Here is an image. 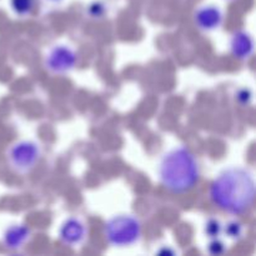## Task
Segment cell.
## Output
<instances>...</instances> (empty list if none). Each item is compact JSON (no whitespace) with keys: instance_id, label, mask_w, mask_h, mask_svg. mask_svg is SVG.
Segmentation results:
<instances>
[{"instance_id":"1","label":"cell","mask_w":256,"mask_h":256,"mask_svg":"<svg viewBox=\"0 0 256 256\" xmlns=\"http://www.w3.org/2000/svg\"><path fill=\"white\" fill-rule=\"evenodd\" d=\"M210 196L219 209L232 215L244 214L254 204V176L244 168H229L214 180Z\"/></svg>"},{"instance_id":"2","label":"cell","mask_w":256,"mask_h":256,"mask_svg":"<svg viewBox=\"0 0 256 256\" xmlns=\"http://www.w3.org/2000/svg\"><path fill=\"white\" fill-rule=\"evenodd\" d=\"M199 164L189 149L174 148L162 158L159 178L162 184L175 194H182L194 188L199 180Z\"/></svg>"},{"instance_id":"3","label":"cell","mask_w":256,"mask_h":256,"mask_svg":"<svg viewBox=\"0 0 256 256\" xmlns=\"http://www.w3.org/2000/svg\"><path fill=\"white\" fill-rule=\"evenodd\" d=\"M140 235L142 224L132 215H118L105 225V238L112 246H130L140 239Z\"/></svg>"},{"instance_id":"4","label":"cell","mask_w":256,"mask_h":256,"mask_svg":"<svg viewBox=\"0 0 256 256\" xmlns=\"http://www.w3.org/2000/svg\"><path fill=\"white\" fill-rule=\"evenodd\" d=\"M40 158V149L32 142H20L12 148L9 152V162L12 169L18 172H30L36 165Z\"/></svg>"},{"instance_id":"5","label":"cell","mask_w":256,"mask_h":256,"mask_svg":"<svg viewBox=\"0 0 256 256\" xmlns=\"http://www.w3.org/2000/svg\"><path fill=\"white\" fill-rule=\"evenodd\" d=\"M76 65V54L66 45H58L46 56V68L54 74H65L72 72Z\"/></svg>"},{"instance_id":"6","label":"cell","mask_w":256,"mask_h":256,"mask_svg":"<svg viewBox=\"0 0 256 256\" xmlns=\"http://www.w3.org/2000/svg\"><path fill=\"white\" fill-rule=\"evenodd\" d=\"M224 20L222 12L214 5L202 6L195 12V24L202 32H214L219 29Z\"/></svg>"},{"instance_id":"7","label":"cell","mask_w":256,"mask_h":256,"mask_svg":"<svg viewBox=\"0 0 256 256\" xmlns=\"http://www.w3.org/2000/svg\"><path fill=\"white\" fill-rule=\"evenodd\" d=\"M230 50L238 59H248L254 52V39L244 30L236 32L230 39Z\"/></svg>"},{"instance_id":"8","label":"cell","mask_w":256,"mask_h":256,"mask_svg":"<svg viewBox=\"0 0 256 256\" xmlns=\"http://www.w3.org/2000/svg\"><path fill=\"white\" fill-rule=\"evenodd\" d=\"M85 238V226L80 220L72 219L66 220L60 228V239L64 244L74 246L79 245Z\"/></svg>"},{"instance_id":"9","label":"cell","mask_w":256,"mask_h":256,"mask_svg":"<svg viewBox=\"0 0 256 256\" xmlns=\"http://www.w3.org/2000/svg\"><path fill=\"white\" fill-rule=\"evenodd\" d=\"M30 229L25 225H14L9 228L4 235V244L8 249L18 250L29 240Z\"/></svg>"},{"instance_id":"10","label":"cell","mask_w":256,"mask_h":256,"mask_svg":"<svg viewBox=\"0 0 256 256\" xmlns=\"http://www.w3.org/2000/svg\"><path fill=\"white\" fill-rule=\"evenodd\" d=\"M34 6V0H12V8L15 14L26 16Z\"/></svg>"},{"instance_id":"11","label":"cell","mask_w":256,"mask_h":256,"mask_svg":"<svg viewBox=\"0 0 256 256\" xmlns=\"http://www.w3.org/2000/svg\"><path fill=\"white\" fill-rule=\"evenodd\" d=\"M205 232L212 239H216L220 235V232H222V225H220V222L218 220L210 219L206 222V225H205Z\"/></svg>"},{"instance_id":"12","label":"cell","mask_w":256,"mask_h":256,"mask_svg":"<svg viewBox=\"0 0 256 256\" xmlns=\"http://www.w3.org/2000/svg\"><path fill=\"white\" fill-rule=\"evenodd\" d=\"M225 232L228 234V236L232 238V239H238V238L242 235V224L238 222H232L226 225V229H225Z\"/></svg>"},{"instance_id":"13","label":"cell","mask_w":256,"mask_h":256,"mask_svg":"<svg viewBox=\"0 0 256 256\" xmlns=\"http://www.w3.org/2000/svg\"><path fill=\"white\" fill-rule=\"evenodd\" d=\"M224 250H225L224 244H222V242H219V240L214 239L212 242H210L209 252H212V254L219 255V254H222V252H224Z\"/></svg>"},{"instance_id":"14","label":"cell","mask_w":256,"mask_h":256,"mask_svg":"<svg viewBox=\"0 0 256 256\" xmlns=\"http://www.w3.org/2000/svg\"><path fill=\"white\" fill-rule=\"evenodd\" d=\"M52 2H59V0H52Z\"/></svg>"}]
</instances>
